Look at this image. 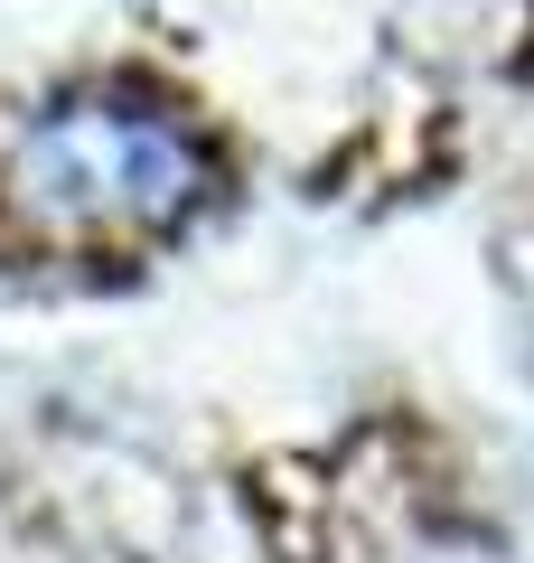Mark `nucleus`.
<instances>
[{"label":"nucleus","instance_id":"f257e3e1","mask_svg":"<svg viewBox=\"0 0 534 563\" xmlns=\"http://www.w3.org/2000/svg\"><path fill=\"white\" fill-rule=\"evenodd\" d=\"M0 188L38 235L94 244V235H159L207 198V161L178 122L141 113V103H47L20 122Z\"/></svg>","mask_w":534,"mask_h":563}]
</instances>
